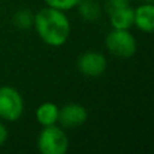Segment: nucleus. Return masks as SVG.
<instances>
[{"label": "nucleus", "instance_id": "f257e3e1", "mask_svg": "<svg viewBox=\"0 0 154 154\" xmlns=\"http://www.w3.org/2000/svg\"><path fill=\"white\" fill-rule=\"evenodd\" d=\"M32 27L35 29L42 42L51 48H60L65 45L72 31L70 20L66 14L48 5L34 14Z\"/></svg>", "mask_w": 154, "mask_h": 154}, {"label": "nucleus", "instance_id": "f03ea898", "mask_svg": "<svg viewBox=\"0 0 154 154\" xmlns=\"http://www.w3.org/2000/svg\"><path fill=\"white\" fill-rule=\"evenodd\" d=\"M37 146L42 154H65L69 149V137L60 126H46L38 135Z\"/></svg>", "mask_w": 154, "mask_h": 154}, {"label": "nucleus", "instance_id": "7ed1b4c3", "mask_svg": "<svg viewBox=\"0 0 154 154\" xmlns=\"http://www.w3.org/2000/svg\"><path fill=\"white\" fill-rule=\"evenodd\" d=\"M106 48L114 57L127 60L135 54L137 39L130 30L112 29L106 37Z\"/></svg>", "mask_w": 154, "mask_h": 154}, {"label": "nucleus", "instance_id": "20e7f679", "mask_svg": "<svg viewBox=\"0 0 154 154\" xmlns=\"http://www.w3.org/2000/svg\"><path fill=\"white\" fill-rule=\"evenodd\" d=\"M24 101L16 88L11 85L0 87V119L4 122H16L23 115Z\"/></svg>", "mask_w": 154, "mask_h": 154}, {"label": "nucleus", "instance_id": "39448f33", "mask_svg": "<svg viewBox=\"0 0 154 154\" xmlns=\"http://www.w3.org/2000/svg\"><path fill=\"white\" fill-rule=\"evenodd\" d=\"M77 69L87 77H99L107 69V58L100 51H85L77 58Z\"/></svg>", "mask_w": 154, "mask_h": 154}, {"label": "nucleus", "instance_id": "423d86ee", "mask_svg": "<svg viewBox=\"0 0 154 154\" xmlns=\"http://www.w3.org/2000/svg\"><path fill=\"white\" fill-rule=\"evenodd\" d=\"M88 119V111L84 106L77 103L65 104L60 108L58 123L64 128H76L82 126Z\"/></svg>", "mask_w": 154, "mask_h": 154}, {"label": "nucleus", "instance_id": "0eeeda50", "mask_svg": "<svg viewBox=\"0 0 154 154\" xmlns=\"http://www.w3.org/2000/svg\"><path fill=\"white\" fill-rule=\"evenodd\" d=\"M134 26L143 32H154V3H142L134 8Z\"/></svg>", "mask_w": 154, "mask_h": 154}, {"label": "nucleus", "instance_id": "6e6552de", "mask_svg": "<svg viewBox=\"0 0 154 154\" xmlns=\"http://www.w3.org/2000/svg\"><path fill=\"white\" fill-rule=\"evenodd\" d=\"M109 23L112 29L130 30L134 26V8L130 4L108 12Z\"/></svg>", "mask_w": 154, "mask_h": 154}, {"label": "nucleus", "instance_id": "1a4fd4ad", "mask_svg": "<svg viewBox=\"0 0 154 154\" xmlns=\"http://www.w3.org/2000/svg\"><path fill=\"white\" fill-rule=\"evenodd\" d=\"M58 115H60L58 106L54 103H50V101H45V103H42L35 109L37 122L39 123L42 127L57 125V123H58Z\"/></svg>", "mask_w": 154, "mask_h": 154}, {"label": "nucleus", "instance_id": "9d476101", "mask_svg": "<svg viewBox=\"0 0 154 154\" xmlns=\"http://www.w3.org/2000/svg\"><path fill=\"white\" fill-rule=\"evenodd\" d=\"M79 15L87 22H96L103 14V7L97 0H81L77 4Z\"/></svg>", "mask_w": 154, "mask_h": 154}, {"label": "nucleus", "instance_id": "9b49d317", "mask_svg": "<svg viewBox=\"0 0 154 154\" xmlns=\"http://www.w3.org/2000/svg\"><path fill=\"white\" fill-rule=\"evenodd\" d=\"M12 23L20 30L31 29L34 24V12L29 8H20L12 16Z\"/></svg>", "mask_w": 154, "mask_h": 154}, {"label": "nucleus", "instance_id": "f8f14e48", "mask_svg": "<svg viewBox=\"0 0 154 154\" xmlns=\"http://www.w3.org/2000/svg\"><path fill=\"white\" fill-rule=\"evenodd\" d=\"M46 3L48 7H51V8H57V10H61L64 12L66 11H70L73 8L77 7L81 0H43Z\"/></svg>", "mask_w": 154, "mask_h": 154}, {"label": "nucleus", "instance_id": "ddd939ff", "mask_svg": "<svg viewBox=\"0 0 154 154\" xmlns=\"http://www.w3.org/2000/svg\"><path fill=\"white\" fill-rule=\"evenodd\" d=\"M128 4H130V0H107L106 5H104V10L108 14L111 11L116 10V8L125 7V5H128Z\"/></svg>", "mask_w": 154, "mask_h": 154}, {"label": "nucleus", "instance_id": "4468645a", "mask_svg": "<svg viewBox=\"0 0 154 154\" xmlns=\"http://www.w3.org/2000/svg\"><path fill=\"white\" fill-rule=\"evenodd\" d=\"M7 138H8V130L4 123L2 122V119H0V146H3L5 143Z\"/></svg>", "mask_w": 154, "mask_h": 154}, {"label": "nucleus", "instance_id": "2eb2a0df", "mask_svg": "<svg viewBox=\"0 0 154 154\" xmlns=\"http://www.w3.org/2000/svg\"><path fill=\"white\" fill-rule=\"evenodd\" d=\"M139 2H143V3H154V0H139Z\"/></svg>", "mask_w": 154, "mask_h": 154}, {"label": "nucleus", "instance_id": "dca6fc26", "mask_svg": "<svg viewBox=\"0 0 154 154\" xmlns=\"http://www.w3.org/2000/svg\"><path fill=\"white\" fill-rule=\"evenodd\" d=\"M130 2H131V0H130Z\"/></svg>", "mask_w": 154, "mask_h": 154}]
</instances>
